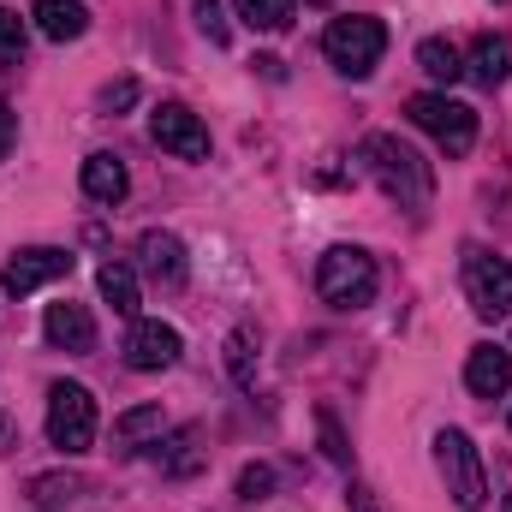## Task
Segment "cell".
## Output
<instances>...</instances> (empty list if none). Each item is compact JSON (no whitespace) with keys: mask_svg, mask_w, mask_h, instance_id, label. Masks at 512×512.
I'll list each match as a JSON object with an SVG mask.
<instances>
[{"mask_svg":"<svg viewBox=\"0 0 512 512\" xmlns=\"http://www.w3.org/2000/svg\"><path fill=\"white\" fill-rule=\"evenodd\" d=\"M364 161H370V173L382 179V191L399 203V209H423V203L435 197V173H429V161H423L411 143L376 131V137L364 143Z\"/></svg>","mask_w":512,"mask_h":512,"instance_id":"1","label":"cell"},{"mask_svg":"<svg viewBox=\"0 0 512 512\" xmlns=\"http://www.w3.org/2000/svg\"><path fill=\"white\" fill-rule=\"evenodd\" d=\"M382 48H387L382 18H364V12H340V18L322 30V54H328V66H334L340 78H370L376 60H382Z\"/></svg>","mask_w":512,"mask_h":512,"instance_id":"2","label":"cell"},{"mask_svg":"<svg viewBox=\"0 0 512 512\" xmlns=\"http://www.w3.org/2000/svg\"><path fill=\"white\" fill-rule=\"evenodd\" d=\"M316 292L334 310H364L376 298V256L358 251V245H334L316 262Z\"/></svg>","mask_w":512,"mask_h":512,"instance_id":"3","label":"cell"},{"mask_svg":"<svg viewBox=\"0 0 512 512\" xmlns=\"http://www.w3.org/2000/svg\"><path fill=\"white\" fill-rule=\"evenodd\" d=\"M435 465H441V483H447L459 512H477L489 501V477H483V459H477L465 429H441L435 435Z\"/></svg>","mask_w":512,"mask_h":512,"instance_id":"4","label":"cell"},{"mask_svg":"<svg viewBox=\"0 0 512 512\" xmlns=\"http://www.w3.org/2000/svg\"><path fill=\"white\" fill-rule=\"evenodd\" d=\"M405 114H411V126L417 131H429L447 155H471V143H477V114H471L465 102H453L447 90H423V96H411Z\"/></svg>","mask_w":512,"mask_h":512,"instance_id":"5","label":"cell"},{"mask_svg":"<svg viewBox=\"0 0 512 512\" xmlns=\"http://www.w3.org/2000/svg\"><path fill=\"white\" fill-rule=\"evenodd\" d=\"M48 441L60 453H90L96 441V399L78 382H54L48 387Z\"/></svg>","mask_w":512,"mask_h":512,"instance_id":"6","label":"cell"},{"mask_svg":"<svg viewBox=\"0 0 512 512\" xmlns=\"http://www.w3.org/2000/svg\"><path fill=\"white\" fill-rule=\"evenodd\" d=\"M459 274H465V298H471V310L477 316H512V262L495 251H483V245H465V262H459Z\"/></svg>","mask_w":512,"mask_h":512,"instance_id":"7","label":"cell"},{"mask_svg":"<svg viewBox=\"0 0 512 512\" xmlns=\"http://www.w3.org/2000/svg\"><path fill=\"white\" fill-rule=\"evenodd\" d=\"M149 137H155L167 155H179V161H203V155H209V126H203L185 102H161V108L149 114Z\"/></svg>","mask_w":512,"mask_h":512,"instance_id":"8","label":"cell"},{"mask_svg":"<svg viewBox=\"0 0 512 512\" xmlns=\"http://www.w3.org/2000/svg\"><path fill=\"white\" fill-rule=\"evenodd\" d=\"M60 274H72V251H54V245H30V251H12V262L0 268V286H6L12 298H24V292L48 286V280H60Z\"/></svg>","mask_w":512,"mask_h":512,"instance_id":"9","label":"cell"},{"mask_svg":"<svg viewBox=\"0 0 512 512\" xmlns=\"http://www.w3.org/2000/svg\"><path fill=\"white\" fill-rule=\"evenodd\" d=\"M179 352H185V340H179V328H167V322H131L126 334V364L131 370H173L179 364Z\"/></svg>","mask_w":512,"mask_h":512,"instance_id":"10","label":"cell"},{"mask_svg":"<svg viewBox=\"0 0 512 512\" xmlns=\"http://www.w3.org/2000/svg\"><path fill=\"white\" fill-rule=\"evenodd\" d=\"M137 262H143V274H149L161 292H179V286H185V274H191L185 245H179L173 233H161V227H149V233L137 239Z\"/></svg>","mask_w":512,"mask_h":512,"instance_id":"11","label":"cell"},{"mask_svg":"<svg viewBox=\"0 0 512 512\" xmlns=\"http://www.w3.org/2000/svg\"><path fill=\"white\" fill-rule=\"evenodd\" d=\"M42 334H48L54 352H90V346H96V322H90V310L72 304V298H66V304H48Z\"/></svg>","mask_w":512,"mask_h":512,"instance_id":"12","label":"cell"},{"mask_svg":"<svg viewBox=\"0 0 512 512\" xmlns=\"http://www.w3.org/2000/svg\"><path fill=\"white\" fill-rule=\"evenodd\" d=\"M465 387H471L477 399H501L512 387V352L507 346H471V358H465Z\"/></svg>","mask_w":512,"mask_h":512,"instance_id":"13","label":"cell"},{"mask_svg":"<svg viewBox=\"0 0 512 512\" xmlns=\"http://www.w3.org/2000/svg\"><path fill=\"white\" fill-rule=\"evenodd\" d=\"M78 179H84V197H90V203H120L131 191V173H126L120 155H90Z\"/></svg>","mask_w":512,"mask_h":512,"instance_id":"14","label":"cell"},{"mask_svg":"<svg viewBox=\"0 0 512 512\" xmlns=\"http://www.w3.org/2000/svg\"><path fill=\"white\" fill-rule=\"evenodd\" d=\"M36 30L48 42H78L90 30V12L78 0H36Z\"/></svg>","mask_w":512,"mask_h":512,"instance_id":"15","label":"cell"},{"mask_svg":"<svg viewBox=\"0 0 512 512\" xmlns=\"http://www.w3.org/2000/svg\"><path fill=\"white\" fill-rule=\"evenodd\" d=\"M483 90H495V84H507L512 78V36H477V48H471V66H465Z\"/></svg>","mask_w":512,"mask_h":512,"instance_id":"16","label":"cell"},{"mask_svg":"<svg viewBox=\"0 0 512 512\" xmlns=\"http://www.w3.org/2000/svg\"><path fill=\"white\" fill-rule=\"evenodd\" d=\"M417 66H423L435 84H447V90L465 78V60H459V48H453L447 36H429V42H417Z\"/></svg>","mask_w":512,"mask_h":512,"instance_id":"17","label":"cell"},{"mask_svg":"<svg viewBox=\"0 0 512 512\" xmlns=\"http://www.w3.org/2000/svg\"><path fill=\"white\" fill-rule=\"evenodd\" d=\"M96 286H102V298H108L120 316H137V274H131L126 262H114V256H108V262L96 268Z\"/></svg>","mask_w":512,"mask_h":512,"instance_id":"18","label":"cell"},{"mask_svg":"<svg viewBox=\"0 0 512 512\" xmlns=\"http://www.w3.org/2000/svg\"><path fill=\"white\" fill-rule=\"evenodd\" d=\"M233 12L245 30H262V36H280L292 24V0H233Z\"/></svg>","mask_w":512,"mask_h":512,"instance_id":"19","label":"cell"},{"mask_svg":"<svg viewBox=\"0 0 512 512\" xmlns=\"http://www.w3.org/2000/svg\"><path fill=\"white\" fill-rule=\"evenodd\" d=\"M155 447H161V441H155ZM155 465H161V471H173V477H191V471L203 465V453H197V429L167 435V447L155 453Z\"/></svg>","mask_w":512,"mask_h":512,"instance_id":"20","label":"cell"},{"mask_svg":"<svg viewBox=\"0 0 512 512\" xmlns=\"http://www.w3.org/2000/svg\"><path fill=\"white\" fill-rule=\"evenodd\" d=\"M149 435H161V405H131L126 417L114 423V441H120V447H137V441H149Z\"/></svg>","mask_w":512,"mask_h":512,"instance_id":"21","label":"cell"},{"mask_svg":"<svg viewBox=\"0 0 512 512\" xmlns=\"http://www.w3.org/2000/svg\"><path fill=\"white\" fill-rule=\"evenodd\" d=\"M316 429H322V453H328L334 465H352V447H346V429H340V417H334L328 405L316 411Z\"/></svg>","mask_w":512,"mask_h":512,"instance_id":"22","label":"cell"},{"mask_svg":"<svg viewBox=\"0 0 512 512\" xmlns=\"http://www.w3.org/2000/svg\"><path fill=\"white\" fill-rule=\"evenodd\" d=\"M251 358H256V340H251V328H239V334L227 340V370H233V382H251Z\"/></svg>","mask_w":512,"mask_h":512,"instance_id":"23","label":"cell"},{"mask_svg":"<svg viewBox=\"0 0 512 512\" xmlns=\"http://www.w3.org/2000/svg\"><path fill=\"white\" fill-rule=\"evenodd\" d=\"M24 54V18L0 6V60H18Z\"/></svg>","mask_w":512,"mask_h":512,"instance_id":"24","label":"cell"},{"mask_svg":"<svg viewBox=\"0 0 512 512\" xmlns=\"http://www.w3.org/2000/svg\"><path fill=\"white\" fill-rule=\"evenodd\" d=\"M72 495H78L72 477H36L30 483V501H72Z\"/></svg>","mask_w":512,"mask_h":512,"instance_id":"25","label":"cell"},{"mask_svg":"<svg viewBox=\"0 0 512 512\" xmlns=\"http://www.w3.org/2000/svg\"><path fill=\"white\" fill-rule=\"evenodd\" d=\"M268 489H274V471H268V465H245V471H239V495H245V501H262Z\"/></svg>","mask_w":512,"mask_h":512,"instance_id":"26","label":"cell"},{"mask_svg":"<svg viewBox=\"0 0 512 512\" xmlns=\"http://www.w3.org/2000/svg\"><path fill=\"white\" fill-rule=\"evenodd\" d=\"M197 30L209 42H227V18H221V0H197Z\"/></svg>","mask_w":512,"mask_h":512,"instance_id":"27","label":"cell"},{"mask_svg":"<svg viewBox=\"0 0 512 512\" xmlns=\"http://www.w3.org/2000/svg\"><path fill=\"white\" fill-rule=\"evenodd\" d=\"M131 102H137V78H120V84L102 90V114H126Z\"/></svg>","mask_w":512,"mask_h":512,"instance_id":"28","label":"cell"},{"mask_svg":"<svg viewBox=\"0 0 512 512\" xmlns=\"http://www.w3.org/2000/svg\"><path fill=\"white\" fill-rule=\"evenodd\" d=\"M12 137H18V114L0 102V161H6V149H12Z\"/></svg>","mask_w":512,"mask_h":512,"instance_id":"29","label":"cell"},{"mask_svg":"<svg viewBox=\"0 0 512 512\" xmlns=\"http://www.w3.org/2000/svg\"><path fill=\"white\" fill-rule=\"evenodd\" d=\"M346 501H352V512H376V501H370V489H364V483H352V489H346Z\"/></svg>","mask_w":512,"mask_h":512,"instance_id":"30","label":"cell"},{"mask_svg":"<svg viewBox=\"0 0 512 512\" xmlns=\"http://www.w3.org/2000/svg\"><path fill=\"white\" fill-rule=\"evenodd\" d=\"M6 447H12V423L0 417V453H6Z\"/></svg>","mask_w":512,"mask_h":512,"instance_id":"31","label":"cell"},{"mask_svg":"<svg viewBox=\"0 0 512 512\" xmlns=\"http://www.w3.org/2000/svg\"><path fill=\"white\" fill-rule=\"evenodd\" d=\"M507 423H512V417H507Z\"/></svg>","mask_w":512,"mask_h":512,"instance_id":"32","label":"cell"},{"mask_svg":"<svg viewBox=\"0 0 512 512\" xmlns=\"http://www.w3.org/2000/svg\"><path fill=\"white\" fill-rule=\"evenodd\" d=\"M507 512H512V507H507Z\"/></svg>","mask_w":512,"mask_h":512,"instance_id":"33","label":"cell"}]
</instances>
